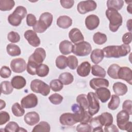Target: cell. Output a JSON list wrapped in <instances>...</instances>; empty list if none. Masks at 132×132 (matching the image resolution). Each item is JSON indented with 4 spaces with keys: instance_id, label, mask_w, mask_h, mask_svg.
Returning <instances> with one entry per match:
<instances>
[{
    "instance_id": "6da1fadb",
    "label": "cell",
    "mask_w": 132,
    "mask_h": 132,
    "mask_svg": "<svg viewBox=\"0 0 132 132\" xmlns=\"http://www.w3.org/2000/svg\"><path fill=\"white\" fill-rule=\"evenodd\" d=\"M129 44H123L121 45H110L104 47L103 50L104 56L106 58H118L128 55L130 52Z\"/></svg>"
},
{
    "instance_id": "7a4b0ae2",
    "label": "cell",
    "mask_w": 132,
    "mask_h": 132,
    "mask_svg": "<svg viewBox=\"0 0 132 132\" xmlns=\"http://www.w3.org/2000/svg\"><path fill=\"white\" fill-rule=\"evenodd\" d=\"M106 17L109 21V28L112 32H116L122 24V16L116 10L108 9L105 12Z\"/></svg>"
},
{
    "instance_id": "3957f363",
    "label": "cell",
    "mask_w": 132,
    "mask_h": 132,
    "mask_svg": "<svg viewBox=\"0 0 132 132\" xmlns=\"http://www.w3.org/2000/svg\"><path fill=\"white\" fill-rule=\"evenodd\" d=\"M71 109L77 122L89 123L92 119V116L89 113L88 111L85 110L79 104H73L71 106Z\"/></svg>"
},
{
    "instance_id": "277c9868",
    "label": "cell",
    "mask_w": 132,
    "mask_h": 132,
    "mask_svg": "<svg viewBox=\"0 0 132 132\" xmlns=\"http://www.w3.org/2000/svg\"><path fill=\"white\" fill-rule=\"evenodd\" d=\"M27 13V10L25 7L19 6L15 8L13 13L8 16V22L13 26H18L21 24L22 19L25 18Z\"/></svg>"
},
{
    "instance_id": "5b68a950",
    "label": "cell",
    "mask_w": 132,
    "mask_h": 132,
    "mask_svg": "<svg viewBox=\"0 0 132 132\" xmlns=\"http://www.w3.org/2000/svg\"><path fill=\"white\" fill-rule=\"evenodd\" d=\"M129 114L125 110L120 111L117 115V124L118 127L121 130L130 131L132 123L129 121Z\"/></svg>"
},
{
    "instance_id": "8992f818",
    "label": "cell",
    "mask_w": 132,
    "mask_h": 132,
    "mask_svg": "<svg viewBox=\"0 0 132 132\" xmlns=\"http://www.w3.org/2000/svg\"><path fill=\"white\" fill-rule=\"evenodd\" d=\"M30 87L33 92L40 93L43 96H47L50 93V86L40 79H36L32 80Z\"/></svg>"
},
{
    "instance_id": "52a82bcc",
    "label": "cell",
    "mask_w": 132,
    "mask_h": 132,
    "mask_svg": "<svg viewBox=\"0 0 132 132\" xmlns=\"http://www.w3.org/2000/svg\"><path fill=\"white\" fill-rule=\"evenodd\" d=\"M92 51L91 44L86 41L75 44L73 46L72 52L78 56H86L90 54Z\"/></svg>"
},
{
    "instance_id": "ba28073f",
    "label": "cell",
    "mask_w": 132,
    "mask_h": 132,
    "mask_svg": "<svg viewBox=\"0 0 132 132\" xmlns=\"http://www.w3.org/2000/svg\"><path fill=\"white\" fill-rule=\"evenodd\" d=\"M87 98L88 101V112L91 115L93 116L96 114L100 108V103L95 93L90 92L87 94Z\"/></svg>"
},
{
    "instance_id": "9c48e42d",
    "label": "cell",
    "mask_w": 132,
    "mask_h": 132,
    "mask_svg": "<svg viewBox=\"0 0 132 132\" xmlns=\"http://www.w3.org/2000/svg\"><path fill=\"white\" fill-rule=\"evenodd\" d=\"M97 7L96 2L94 1H84L80 2L77 6V9L80 14H84L88 12L94 10Z\"/></svg>"
},
{
    "instance_id": "30bf717a",
    "label": "cell",
    "mask_w": 132,
    "mask_h": 132,
    "mask_svg": "<svg viewBox=\"0 0 132 132\" xmlns=\"http://www.w3.org/2000/svg\"><path fill=\"white\" fill-rule=\"evenodd\" d=\"M38 103L37 96L33 93H30L23 97L21 101V106L24 108H32L35 107Z\"/></svg>"
},
{
    "instance_id": "8fae6325",
    "label": "cell",
    "mask_w": 132,
    "mask_h": 132,
    "mask_svg": "<svg viewBox=\"0 0 132 132\" xmlns=\"http://www.w3.org/2000/svg\"><path fill=\"white\" fill-rule=\"evenodd\" d=\"M10 67L13 72L16 73H21L26 70L27 65L24 59L19 58L11 60Z\"/></svg>"
},
{
    "instance_id": "7c38bea8",
    "label": "cell",
    "mask_w": 132,
    "mask_h": 132,
    "mask_svg": "<svg viewBox=\"0 0 132 132\" xmlns=\"http://www.w3.org/2000/svg\"><path fill=\"white\" fill-rule=\"evenodd\" d=\"M45 57L46 52L44 49L42 47H38L36 48L34 53L29 56L28 60H32L38 64H40L43 62Z\"/></svg>"
},
{
    "instance_id": "4fadbf2b",
    "label": "cell",
    "mask_w": 132,
    "mask_h": 132,
    "mask_svg": "<svg viewBox=\"0 0 132 132\" xmlns=\"http://www.w3.org/2000/svg\"><path fill=\"white\" fill-rule=\"evenodd\" d=\"M118 79L124 80L127 82L129 85L132 84V71L128 67H120L118 73Z\"/></svg>"
},
{
    "instance_id": "5bb4252c",
    "label": "cell",
    "mask_w": 132,
    "mask_h": 132,
    "mask_svg": "<svg viewBox=\"0 0 132 132\" xmlns=\"http://www.w3.org/2000/svg\"><path fill=\"white\" fill-rule=\"evenodd\" d=\"M24 37L28 43L34 47H37L40 44V40L36 32L32 30H26L24 33Z\"/></svg>"
},
{
    "instance_id": "9a60e30c",
    "label": "cell",
    "mask_w": 132,
    "mask_h": 132,
    "mask_svg": "<svg viewBox=\"0 0 132 132\" xmlns=\"http://www.w3.org/2000/svg\"><path fill=\"white\" fill-rule=\"evenodd\" d=\"M100 19L95 14H90L85 19V25L87 28L90 30L96 29L99 25Z\"/></svg>"
},
{
    "instance_id": "2e32d148",
    "label": "cell",
    "mask_w": 132,
    "mask_h": 132,
    "mask_svg": "<svg viewBox=\"0 0 132 132\" xmlns=\"http://www.w3.org/2000/svg\"><path fill=\"white\" fill-rule=\"evenodd\" d=\"M59 122L61 125L64 126H73L77 123L75 119L74 114L69 112L62 114L59 118Z\"/></svg>"
},
{
    "instance_id": "e0dca14e",
    "label": "cell",
    "mask_w": 132,
    "mask_h": 132,
    "mask_svg": "<svg viewBox=\"0 0 132 132\" xmlns=\"http://www.w3.org/2000/svg\"><path fill=\"white\" fill-rule=\"evenodd\" d=\"M89 85L92 89L96 90L102 87H108L109 85V82L107 79L105 78H94L90 80Z\"/></svg>"
},
{
    "instance_id": "ac0fdd59",
    "label": "cell",
    "mask_w": 132,
    "mask_h": 132,
    "mask_svg": "<svg viewBox=\"0 0 132 132\" xmlns=\"http://www.w3.org/2000/svg\"><path fill=\"white\" fill-rule=\"evenodd\" d=\"M69 37L72 43L76 44L84 40V37L79 29L77 28H72L69 33Z\"/></svg>"
},
{
    "instance_id": "d6986e66",
    "label": "cell",
    "mask_w": 132,
    "mask_h": 132,
    "mask_svg": "<svg viewBox=\"0 0 132 132\" xmlns=\"http://www.w3.org/2000/svg\"><path fill=\"white\" fill-rule=\"evenodd\" d=\"M95 94L102 103L106 102L111 96L110 90L106 87H102L96 90Z\"/></svg>"
},
{
    "instance_id": "ffe728a7",
    "label": "cell",
    "mask_w": 132,
    "mask_h": 132,
    "mask_svg": "<svg viewBox=\"0 0 132 132\" xmlns=\"http://www.w3.org/2000/svg\"><path fill=\"white\" fill-rule=\"evenodd\" d=\"M25 122L30 125L32 126L39 122L40 121V117L39 114L35 111H31L27 113L24 116Z\"/></svg>"
},
{
    "instance_id": "44dd1931",
    "label": "cell",
    "mask_w": 132,
    "mask_h": 132,
    "mask_svg": "<svg viewBox=\"0 0 132 132\" xmlns=\"http://www.w3.org/2000/svg\"><path fill=\"white\" fill-rule=\"evenodd\" d=\"M91 71V64L88 61L82 62L77 69V73L81 77H86L89 75Z\"/></svg>"
},
{
    "instance_id": "7402d4cb",
    "label": "cell",
    "mask_w": 132,
    "mask_h": 132,
    "mask_svg": "<svg viewBox=\"0 0 132 132\" xmlns=\"http://www.w3.org/2000/svg\"><path fill=\"white\" fill-rule=\"evenodd\" d=\"M72 24V19L67 15L60 16L57 20V25L63 29H67L70 27Z\"/></svg>"
},
{
    "instance_id": "603a6c76",
    "label": "cell",
    "mask_w": 132,
    "mask_h": 132,
    "mask_svg": "<svg viewBox=\"0 0 132 132\" xmlns=\"http://www.w3.org/2000/svg\"><path fill=\"white\" fill-rule=\"evenodd\" d=\"M73 46L72 42L68 40H63L61 41L59 46L60 52L62 54L67 55L72 52Z\"/></svg>"
},
{
    "instance_id": "cb8c5ba5",
    "label": "cell",
    "mask_w": 132,
    "mask_h": 132,
    "mask_svg": "<svg viewBox=\"0 0 132 132\" xmlns=\"http://www.w3.org/2000/svg\"><path fill=\"white\" fill-rule=\"evenodd\" d=\"M112 89L114 93L118 96H123L128 91L127 86L121 82H115L113 85Z\"/></svg>"
},
{
    "instance_id": "d4e9b609",
    "label": "cell",
    "mask_w": 132,
    "mask_h": 132,
    "mask_svg": "<svg viewBox=\"0 0 132 132\" xmlns=\"http://www.w3.org/2000/svg\"><path fill=\"white\" fill-rule=\"evenodd\" d=\"M11 83L13 88L21 89L26 86V80L23 76L18 75L14 76L11 79Z\"/></svg>"
},
{
    "instance_id": "484cf974",
    "label": "cell",
    "mask_w": 132,
    "mask_h": 132,
    "mask_svg": "<svg viewBox=\"0 0 132 132\" xmlns=\"http://www.w3.org/2000/svg\"><path fill=\"white\" fill-rule=\"evenodd\" d=\"M104 57V52L102 50L96 48L92 51L90 55V58L92 62L95 64H98L101 62Z\"/></svg>"
},
{
    "instance_id": "4316f807",
    "label": "cell",
    "mask_w": 132,
    "mask_h": 132,
    "mask_svg": "<svg viewBox=\"0 0 132 132\" xmlns=\"http://www.w3.org/2000/svg\"><path fill=\"white\" fill-rule=\"evenodd\" d=\"M100 123L102 126H107L112 124L113 117L109 112H104L98 116Z\"/></svg>"
},
{
    "instance_id": "83f0119b",
    "label": "cell",
    "mask_w": 132,
    "mask_h": 132,
    "mask_svg": "<svg viewBox=\"0 0 132 132\" xmlns=\"http://www.w3.org/2000/svg\"><path fill=\"white\" fill-rule=\"evenodd\" d=\"M6 50L8 55L11 56H18L21 53V51L19 46L12 43L8 44L7 45Z\"/></svg>"
},
{
    "instance_id": "f1b7e54d",
    "label": "cell",
    "mask_w": 132,
    "mask_h": 132,
    "mask_svg": "<svg viewBox=\"0 0 132 132\" xmlns=\"http://www.w3.org/2000/svg\"><path fill=\"white\" fill-rule=\"evenodd\" d=\"M124 1L122 0H108L107 2V6L108 9H113L120 10L123 7Z\"/></svg>"
},
{
    "instance_id": "f546056e",
    "label": "cell",
    "mask_w": 132,
    "mask_h": 132,
    "mask_svg": "<svg viewBox=\"0 0 132 132\" xmlns=\"http://www.w3.org/2000/svg\"><path fill=\"white\" fill-rule=\"evenodd\" d=\"M59 79L63 85H68L71 84L73 81L74 77L70 73L64 72L60 74L59 76Z\"/></svg>"
},
{
    "instance_id": "4dcf8cb0",
    "label": "cell",
    "mask_w": 132,
    "mask_h": 132,
    "mask_svg": "<svg viewBox=\"0 0 132 132\" xmlns=\"http://www.w3.org/2000/svg\"><path fill=\"white\" fill-rule=\"evenodd\" d=\"M91 73L93 76L104 78L106 76V72L105 69L102 67L95 64L92 66Z\"/></svg>"
},
{
    "instance_id": "1f68e13d",
    "label": "cell",
    "mask_w": 132,
    "mask_h": 132,
    "mask_svg": "<svg viewBox=\"0 0 132 132\" xmlns=\"http://www.w3.org/2000/svg\"><path fill=\"white\" fill-rule=\"evenodd\" d=\"M53 20V15L48 12H45L42 13L39 18V20L43 22L48 28L52 23Z\"/></svg>"
},
{
    "instance_id": "d6a6232c",
    "label": "cell",
    "mask_w": 132,
    "mask_h": 132,
    "mask_svg": "<svg viewBox=\"0 0 132 132\" xmlns=\"http://www.w3.org/2000/svg\"><path fill=\"white\" fill-rule=\"evenodd\" d=\"M51 130L50 124L45 121H41L38 124L36 125L32 130V132L45 131L49 132Z\"/></svg>"
},
{
    "instance_id": "836d02e7",
    "label": "cell",
    "mask_w": 132,
    "mask_h": 132,
    "mask_svg": "<svg viewBox=\"0 0 132 132\" xmlns=\"http://www.w3.org/2000/svg\"><path fill=\"white\" fill-rule=\"evenodd\" d=\"M0 87L1 93L4 94H11L13 90V87H12L11 83L9 81H2L1 83Z\"/></svg>"
},
{
    "instance_id": "e575fe53",
    "label": "cell",
    "mask_w": 132,
    "mask_h": 132,
    "mask_svg": "<svg viewBox=\"0 0 132 132\" xmlns=\"http://www.w3.org/2000/svg\"><path fill=\"white\" fill-rule=\"evenodd\" d=\"M15 5V2L13 0H0V10L1 11H9Z\"/></svg>"
},
{
    "instance_id": "d590c367",
    "label": "cell",
    "mask_w": 132,
    "mask_h": 132,
    "mask_svg": "<svg viewBox=\"0 0 132 132\" xmlns=\"http://www.w3.org/2000/svg\"><path fill=\"white\" fill-rule=\"evenodd\" d=\"M93 40L95 44L102 45L107 41V38L105 34L100 32H97L94 34L93 36Z\"/></svg>"
},
{
    "instance_id": "8d00e7d4",
    "label": "cell",
    "mask_w": 132,
    "mask_h": 132,
    "mask_svg": "<svg viewBox=\"0 0 132 132\" xmlns=\"http://www.w3.org/2000/svg\"><path fill=\"white\" fill-rule=\"evenodd\" d=\"M120 68V65L114 63L110 65L107 70L108 75L113 79H118V73Z\"/></svg>"
},
{
    "instance_id": "74e56055",
    "label": "cell",
    "mask_w": 132,
    "mask_h": 132,
    "mask_svg": "<svg viewBox=\"0 0 132 132\" xmlns=\"http://www.w3.org/2000/svg\"><path fill=\"white\" fill-rule=\"evenodd\" d=\"M49 73V68L45 64H40L38 65L36 70V75L39 77H43L46 76Z\"/></svg>"
},
{
    "instance_id": "f35d334b",
    "label": "cell",
    "mask_w": 132,
    "mask_h": 132,
    "mask_svg": "<svg viewBox=\"0 0 132 132\" xmlns=\"http://www.w3.org/2000/svg\"><path fill=\"white\" fill-rule=\"evenodd\" d=\"M120 103V99L119 96L115 94H112L111 95L110 101L108 103V107L109 109L112 110H114L118 108V107L119 106Z\"/></svg>"
},
{
    "instance_id": "ab89813d",
    "label": "cell",
    "mask_w": 132,
    "mask_h": 132,
    "mask_svg": "<svg viewBox=\"0 0 132 132\" xmlns=\"http://www.w3.org/2000/svg\"><path fill=\"white\" fill-rule=\"evenodd\" d=\"M11 111L14 116L18 117L23 116L25 113V110L23 107L18 103H15L12 106Z\"/></svg>"
},
{
    "instance_id": "60d3db41",
    "label": "cell",
    "mask_w": 132,
    "mask_h": 132,
    "mask_svg": "<svg viewBox=\"0 0 132 132\" xmlns=\"http://www.w3.org/2000/svg\"><path fill=\"white\" fill-rule=\"evenodd\" d=\"M76 102L85 110L88 109L89 103L87 96L86 94H81L78 95L76 97Z\"/></svg>"
},
{
    "instance_id": "b9f144b4",
    "label": "cell",
    "mask_w": 132,
    "mask_h": 132,
    "mask_svg": "<svg viewBox=\"0 0 132 132\" xmlns=\"http://www.w3.org/2000/svg\"><path fill=\"white\" fill-rule=\"evenodd\" d=\"M56 65L59 69H64L67 67V57L63 55H59L56 59Z\"/></svg>"
},
{
    "instance_id": "7bdbcfd3",
    "label": "cell",
    "mask_w": 132,
    "mask_h": 132,
    "mask_svg": "<svg viewBox=\"0 0 132 132\" xmlns=\"http://www.w3.org/2000/svg\"><path fill=\"white\" fill-rule=\"evenodd\" d=\"M51 89L54 92L60 91L63 88V84L59 79H53L50 84Z\"/></svg>"
},
{
    "instance_id": "ee69618b",
    "label": "cell",
    "mask_w": 132,
    "mask_h": 132,
    "mask_svg": "<svg viewBox=\"0 0 132 132\" xmlns=\"http://www.w3.org/2000/svg\"><path fill=\"white\" fill-rule=\"evenodd\" d=\"M38 65L39 64H38L35 62L30 60H28L26 67L27 73L31 75H36V70Z\"/></svg>"
},
{
    "instance_id": "f6af8a7d",
    "label": "cell",
    "mask_w": 132,
    "mask_h": 132,
    "mask_svg": "<svg viewBox=\"0 0 132 132\" xmlns=\"http://www.w3.org/2000/svg\"><path fill=\"white\" fill-rule=\"evenodd\" d=\"M78 59L73 56L70 55L67 57V66L72 70L75 69L78 67Z\"/></svg>"
},
{
    "instance_id": "bcb514c9",
    "label": "cell",
    "mask_w": 132,
    "mask_h": 132,
    "mask_svg": "<svg viewBox=\"0 0 132 132\" xmlns=\"http://www.w3.org/2000/svg\"><path fill=\"white\" fill-rule=\"evenodd\" d=\"M20 127L15 122H9L5 127L4 131L6 132H19Z\"/></svg>"
},
{
    "instance_id": "7dc6e473",
    "label": "cell",
    "mask_w": 132,
    "mask_h": 132,
    "mask_svg": "<svg viewBox=\"0 0 132 132\" xmlns=\"http://www.w3.org/2000/svg\"><path fill=\"white\" fill-rule=\"evenodd\" d=\"M47 27L39 20L37 21L35 25L32 26V29L34 31L38 33L44 32L47 29Z\"/></svg>"
},
{
    "instance_id": "c3c4849f",
    "label": "cell",
    "mask_w": 132,
    "mask_h": 132,
    "mask_svg": "<svg viewBox=\"0 0 132 132\" xmlns=\"http://www.w3.org/2000/svg\"><path fill=\"white\" fill-rule=\"evenodd\" d=\"M48 99L53 104L59 105L63 101V97L59 94L54 93L50 95Z\"/></svg>"
},
{
    "instance_id": "681fc988",
    "label": "cell",
    "mask_w": 132,
    "mask_h": 132,
    "mask_svg": "<svg viewBox=\"0 0 132 132\" xmlns=\"http://www.w3.org/2000/svg\"><path fill=\"white\" fill-rule=\"evenodd\" d=\"M76 130L79 132L92 131V127L88 123L80 122L76 127Z\"/></svg>"
},
{
    "instance_id": "f907efd6",
    "label": "cell",
    "mask_w": 132,
    "mask_h": 132,
    "mask_svg": "<svg viewBox=\"0 0 132 132\" xmlns=\"http://www.w3.org/2000/svg\"><path fill=\"white\" fill-rule=\"evenodd\" d=\"M7 39L9 41L12 43H17L20 41V36L18 32L11 31L8 33L7 35Z\"/></svg>"
},
{
    "instance_id": "816d5d0a",
    "label": "cell",
    "mask_w": 132,
    "mask_h": 132,
    "mask_svg": "<svg viewBox=\"0 0 132 132\" xmlns=\"http://www.w3.org/2000/svg\"><path fill=\"white\" fill-rule=\"evenodd\" d=\"M11 74V71L10 68L7 66H3L1 69L0 75L1 77L7 78L10 76Z\"/></svg>"
},
{
    "instance_id": "f5cc1de1",
    "label": "cell",
    "mask_w": 132,
    "mask_h": 132,
    "mask_svg": "<svg viewBox=\"0 0 132 132\" xmlns=\"http://www.w3.org/2000/svg\"><path fill=\"white\" fill-rule=\"evenodd\" d=\"M132 101L130 100H125L122 105V109L126 111L129 115L132 114V107H131Z\"/></svg>"
},
{
    "instance_id": "db71d44e",
    "label": "cell",
    "mask_w": 132,
    "mask_h": 132,
    "mask_svg": "<svg viewBox=\"0 0 132 132\" xmlns=\"http://www.w3.org/2000/svg\"><path fill=\"white\" fill-rule=\"evenodd\" d=\"M10 120V116L6 111H1L0 112V125H2Z\"/></svg>"
},
{
    "instance_id": "11a10c76",
    "label": "cell",
    "mask_w": 132,
    "mask_h": 132,
    "mask_svg": "<svg viewBox=\"0 0 132 132\" xmlns=\"http://www.w3.org/2000/svg\"><path fill=\"white\" fill-rule=\"evenodd\" d=\"M37 22L36 16L32 14H28L26 16V23L29 26H34Z\"/></svg>"
},
{
    "instance_id": "9f6ffc18",
    "label": "cell",
    "mask_w": 132,
    "mask_h": 132,
    "mask_svg": "<svg viewBox=\"0 0 132 132\" xmlns=\"http://www.w3.org/2000/svg\"><path fill=\"white\" fill-rule=\"evenodd\" d=\"M60 3L64 8L70 9L73 7L74 1L73 0H61Z\"/></svg>"
},
{
    "instance_id": "6f0895ef",
    "label": "cell",
    "mask_w": 132,
    "mask_h": 132,
    "mask_svg": "<svg viewBox=\"0 0 132 132\" xmlns=\"http://www.w3.org/2000/svg\"><path fill=\"white\" fill-rule=\"evenodd\" d=\"M89 123H90V126L92 127V129H93V128H95L96 127H100V126H102V127L103 126L101 125V124L100 123L98 116L94 118H92L91 119V120L90 121V122H89Z\"/></svg>"
},
{
    "instance_id": "680465c9",
    "label": "cell",
    "mask_w": 132,
    "mask_h": 132,
    "mask_svg": "<svg viewBox=\"0 0 132 132\" xmlns=\"http://www.w3.org/2000/svg\"><path fill=\"white\" fill-rule=\"evenodd\" d=\"M122 42L123 44H129L131 42V32H126L122 37Z\"/></svg>"
},
{
    "instance_id": "91938a15",
    "label": "cell",
    "mask_w": 132,
    "mask_h": 132,
    "mask_svg": "<svg viewBox=\"0 0 132 132\" xmlns=\"http://www.w3.org/2000/svg\"><path fill=\"white\" fill-rule=\"evenodd\" d=\"M104 131L106 132H112V131H119V129L117 128V126L113 124H111L109 126H105Z\"/></svg>"
},
{
    "instance_id": "94428289",
    "label": "cell",
    "mask_w": 132,
    "mask_h": 132,
    "mask_svg": "<svg viewBox=\"0 0 132 132\" xmlns=\"http://www.w3.org/2000/svg\"><path fill=\"white\" fill-rule=\"evenodd\" d=\"M131 21H132L131 19H129L127 21V23H126L127 29H128V30L130 31V32H131Z\"/></svg>"
},
{
    "instance_id": "6125c7cd",
    "label": "cell",
    "mask_w": 132,
    "mask_h": 132,
    "mask_svg": "<svg viewBox=\"0 0 132 132\" xmlns=\"http://www.w3.org/2000/svg\"><path fill=\"white\" fill-rule=\"evenodd\" d=\"M0 110L3 109L6 106V103L5 101H4L2 100H0Z\"/></svg>"
},
{
    "instance_id": "be15d7a7",
    "label": "cell",
    "mask_w": 132,
    "mask_h": 132,
    "mask_svg": "<svg viewBox=\"0 0 132 132\" xmlns=\"http://www.w3.org/2000/svg\"><path fill=\"white\" fill-rule=\"evenodd\" d=\"M131 3H130L128 6H127V11L129 13H130V14H131L132 13V9H131Z\"/></svg>"
},
{
    "instance_id": "e7e4bbea",
    "label": "cell",
    "mask_w": 132,
    "mask_h": 132,
    "mask_svg": "<svg viewBox=\"0 0 132 132\" xmlns=\"http://www.w3.org/2000/svg\"><path fill=\"white\" fill-rule=\"evenodd\" d=\"M22 132V131H27V130L25 129H24L23 127H20V129H19V132Z\"/></svg>"
}]
</instances>
